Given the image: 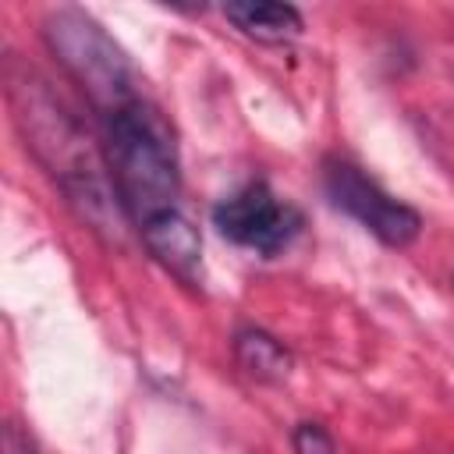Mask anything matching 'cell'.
Listing matches in <instances>:
<instances>
[{
	"label": "cell",
	"instance_id": "3957f363",
	"mask_svg": "<svg viewBox=\"0 0 454 454\" xmlns=\"http://www.w3.org/2000/svg\"><path fill=\"white\" fill-rule=\"evenodd\" d=\"M43 35L64 71L82 85L89 103L103 114L138 99V78L128 53L114 43V35L82 7H53L43 18Z\"/></svg>",
	"mask_w": 454,
	"mask_h": 454
},
{
	"label": "cell",
	"instance_id": "30bf717a",
	"mask_svg": "<svg viewBox=\"0 0 454 454\" xmlns=\"http://www.w3.org/2000/svg\"><path fill=\"white\" fill-rule=\"evenodd\" d=\"M7 454H28V443H21L18 429H11V433H7Z\"/></svg>",
	"mask_w": 454,
	"mask_h": 454
},
{
	"label": "cell",
	"instance_id": "7a4b0ae2",
	"mask_svg": "<svg viewBox=\"0 0 454 454\" xmlns=\"http://www.w3.org/2000/svg\"><path fill=\"white\" fill-rule=\"evenodd\" d=\"M99 121H103V160L117 188V199L128 213V223L138 227L142 234L170 216H181L184 184H181L177 145L167 121L142 96L103 114Z\"/></svg>",
	"mask_w": 454,
	"mask_h": 454
},
{
	"label": "cell",
	"instance_id": "6da1fadb",
	"mask_svg": "<svg viewBox=\"0 0 454 454\" xmlns=\"http://www.w3.org/2000/svg\"><path fill=\"white\" fill-rule=\"evenodd\" d=\"M11 99L18 110L14 117H18L28 145H32V153L57 177L67 206L103 241L121 245L124 227H131L128 213L117 199L106 160H99L89 149V138L78 128V121L60 106V99H53V92L39 78L11 82Z\"/></svg>",
	"mask_w": 454,
	"mask_h": 454
},
{
	"label": "cell",
	"instance_id": "8992f818",
	"mask_svg": "<svg viewBox=\"0 0 454 454\" xmlns=\"http://www.w3.org/2000/svg\"><path fill=\"white\" fill-rule=\"evenodd\" d=\"M142 241L153 252V259H160L177 280L184 284L202 280V238L184 213L142 231Z\"/></svg>",
	"mask_w": 454,
	"mask_h": 454
},
{
	"label": "cell",
	"instance_id": "5b68a950",
	"mask_svg": "<svg viewBox=\"0 0 454 454\" xmlns=\"http://www.w3.org/2000/svg\"><path fill=\"white\" fill-rule=\"evenodd\" d=\"M323 188H326V199L340 213L358 220L380 245L408 248V245L419 241V234H422L419 209H411L408 202H401L397 195L380 188L362 167H355L348 160H326Z\"/></svg>",
	"mask_w": 454,
	"mask_h": 454
},
{
	"label": "cell",
	"instance_id": "52a82bcc",
	"mask_svg": "<svg viewBox=\"0 0 454 454\" xmlns=\"http://www.w3.org/2000/svg\"><path fill=\"white\" fill-rule=\"evenodd\" d=\"M220 14L255 43H287L305 25L294 4H277V0H234L223 4Z\"/></svg>",
	"mask_w": 454,
	"mask_h": 454
},
{
	"label": "cell",
	"instance_id": "277c9868",
	"mask_svg": "<svg viewBox=\"0 0 454 454\" xmlns=\"http://www.w3.org/2000/svg\"><path fill=\"white\" fill-rule=\"evenodd\" d=\"M213 227L238 248L255 252L262 259H273L291 248V241L301 234L305 220L301 213L284 202L266 181H248L227 199L213 206Z\"/></svg>",
	"mask_w": 454,
	"mask_h": 454
},
{
	"label": "cell",
	"instance_id": "ba28073f",
	"mask_svg": "<svg viewBox=\"0 0 454 454\" xmlns=\"http://www.w3.org/2000/svg\"><path fill=\"white\" fill-rule=\"evenodd\" d=\"M231 348H234L238 365L252 380H259V383H280L291 372V351L273 333H266L259 326H241L234 333V344Z\"/></svg>",
	"mask_w": 454,
	"mask_h": 454
},
{
	"label": "cell",
	"instance_id": "9c48e42d",
	"mask_svg": "<svg viewBox=\"0 0 454 454\" xmlns=\"http://www.w3.org/2000/svg\"><path fill=\"white\" fill-rule=\"evenodd\" d=\"M291 447H294V454H337L333 436L319 422H298L291 429Z\"/></svg>",
	"mask_w": 454,
	"mask_h": 454
}]
</instances>
